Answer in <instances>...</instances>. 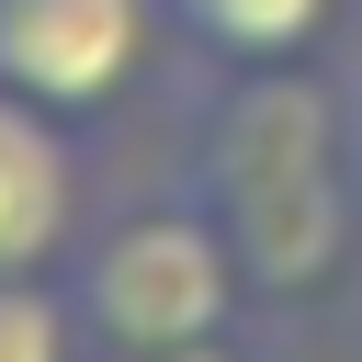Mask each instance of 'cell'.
<instances>
[{"label": "cell", "instance_id": "1", "mask_svg": "<svg viewBox=\"0 0 362 362\" xmlns=\"http://www.w3.org/2000/svg\"><path fill=\"white\" fill-rule=\"evenodd\" d=\"M249 294L305 305L351 272L362 249V113H339L328 79L305 68H238L204 113V192H192Z\"/></svg>", "mask_w": 362, "mask_h": 362}, {"label": "cell", "instance_id": "4", "mask_svg": "<svg viewBox=\"0 0 362 362\" xmlns=\"http://www.w3.org/2000/svg\"><path fill=\"white\" fill-rule=\"evenodd\" d=\"M79 226V158L45 102L0 90V272H45Z\"/></svg>", "mask_w": 362, "mask_h": 362}, {"label": "cell", "instance_id": "7", "mask_svg": "<svg viewBox=\"0 0 362 362\" xmlns=\"http://www.w3.org/2000/svg\"><path fill=\"white\" fill-rule=\"evenodd\" d=\"M102 362H249V351L215 328V339H158V351H102Z\"/></svg>", "mask_w": 362, "mask_h": 362}, {"label": "cell", "instance_id": "6", "mask_svg": "<svg viewBox=\"0 0 362 362\" xmlns=\"http://www.w3.org/2000/svg\"><path fill=\"white\" fill-rule=\"evenodd\" d=\"M0 362H79V305L34 272H0Z\"/></svg>", "mask_w": 362, "mask_h": 362}, {"label": "cell", "instance_id": "5", "mask_svg": "<svg viewBox=\"0 0 362 362\" xmlns=\"http://www.w3.org/2000/svg\"><path fill=\"white\" fill-rule=\"evenodd\" d=\"M328 11L339 0H170V23L204 57H226V68H294L328 34Z\"/></svg>", "mask_w": 362, "mask_h": 362}, {"label": "cell", "instance_id": "2", "mask_svg": "<svg viewBox=\"0 0 362 362\" xmlns=\"http://www.w3.org/2000/svg\"><path fill=\"white\" fill-rule=\"evenodd\" d=\"M68 305L102 351H158V339H215L249 305V272H238V249L204 204H147V215H124L79 249Z\"/></svg>", "mask_w": 362, "mask_h": 362}, {"label": "cell", "instance_id": "3", "mask_svg": "<svg viewBox=\"0 0 362 362\" xmlns=\"http://www.w3.org/2000/svg\"><path fill=\"white\" fill-rule=\"evenodd\" d=\"M158 11L170 0H0V90L45 113H102L147 68Z\"/></svg>", "mask_w": 362, "mask_h": 362}]
</instances>
